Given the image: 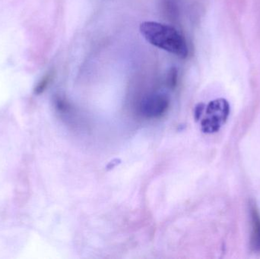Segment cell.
<instances>
[{"mask_svg":"<svg viewBox=\"0 0 260 259\" xmlns=\"http://www.w3.org/2000/svg\"><path fill=\"white\" fill-rule=\"evenodd\" d=\"M139 30L151 45L181 59L188 56L189 51L186 40L172 26L154 21H144L140 24Z\"/></svg>","mask_w":260,"mask_h":259,"instance_id":"1","label":"cell"},{"mask_svg":"<svg viewBox=\"0 0 260 259\" xmlns=\"http://www.w3.org/2000/svg\"><path fill=\"white\" fill-rule=\"evenodd\" d=\"M229 104L224 99L211 101L206 109V117L202 121V129L206 133L219 130L229 115Z\"/></svg>","mask_w":260,"mask_h":259,"instance_id":"2","label":"cell"},{"mask_svg":"<svg viewBox=\"0 0 260 259\" xmlns=\"http://www.w3.org/2000/svg\"><path fill=\"white\" fill-rule=\"evenodd\" d=\"M169 106L170 99L167 94L154 93L142 99L139 106V110L145 118L155 120L165 116Z\"/></svg>","mask_w":260,"mask_h":259,"instance_id":"3","label":"cell"},{"mask_svg":"<svg viewBox=\"0 0 260 259\" xmlns=\"http://www.w3.org/2000/svg\"><path fill=\"white\" fill-rule=\"evenodd\" d=\"M250 213L252 220L250 247L255 252H260V214L254 205H252Z\"/></svg>","mask_w":260,"mask_h":259,"instance_id":"4","label":"cell"},{"mask_svg":"<svg viewBox=\"0 0 260 259\" xmlns=\"http://www.w3.org/2000/svg\"><path fill=\"white\" fill-rule=\"evenodd\" d=\"M53 72L50 71L47 72V74L44 75L43 76L42 79L38 82L35 88V93L36 94H41L47 89L50 84H51L52 81L53 79Z\"/></svg>","mask_w":260,"mask_h":259,"instance_id":"5","label":"cell"},{"mask_svg":"<svg viewBox=\"0 0 260 259\" xmlns=\"http://www.w3.org/2000/svg\"><path fill=\"white\" fill-rule=\"evenodd\" d=\"M178 72L177 68H172L168 72V78H167V83L168 86L171 88H174L177 86V77H178Z\"/></svg>","mask_w":260,"mask_h":259,"instance_id":"6","label":"cell"}]
</instances>
